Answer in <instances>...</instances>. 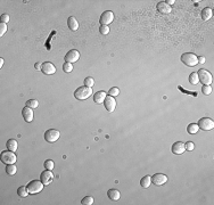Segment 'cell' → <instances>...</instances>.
<instances>
[{
    "label": "cell",
    "mask_w": 214,
    "mask_h": 205,
    "mask_svg": "<svg viewBox=\"0 0 214 205\" xmlns=\"http://www.w3.org/2000/svg\"><path fill=\"white\" fill-rule=\"evenodd\" d=\"M91 95H92V89L89 88V87H85V85H82V87L78 88L75 90V92H74V97L78 100H85V99H88Z\"/></svg>",
    "instance_id": "1"
},
{
    "label": "cell",
    "mask_w": 214,
    "mask_h": 205,
    "mask_svg": "<svg viewBox=\"0 0 214 205\" xmlns=\"http://www.w3.org/2000/svg\"><path fill=\"white\" fill-rule=\"evenodd\" d=\"M181 62H182L186 66L194 67L198 64V56H196L192 53H185L181 56Z\"/></svg>",
    "instance_id": "2"
},
{
    "label": "cell",
    "mask_w": 214,
    "mask_h": 205,
    "mask_svg": "<svg viewBox=\"0 0 214 205\" xmlns=\"http://www.w3.org/2000/svg\"><path fill=\"white\" fill-rule=\"evenodd\" d=\"M197 75H198L199 82H201L204 85H211L212 81H213V76H212V74L208 72L207 69H201L197 72Z\"/></svg>",
    "instance_id": "3"
},
{
    "label": "cell",
    "mask_w": 214,
    "mask_h": 205,
    "mask_svg": "<svg viewBox=\"0 0 214 205\" xmlns=\"http://www.w3.org/2000/svg\"><path fill=\"white\" fill-rule=\"evenodd\" d=\"M0 160H1L3 163L6 164V165H10V164L16 163L17 157H16V155L14 154V151L7 149V151H3V153H1V155H0Z\"/></svg>",
    "instance_id": "4"
},
{
    "label": "cell",
    "mask_w": 214,
    "mask_h": 205,
    "mask_svg": "<svg viewBox=\"0 0 214 205\" xmlns=\"http://www.w3.org/2000/svg\"><path fill=\"white\" fill-rule=\"evenodd\" d=\"M43 186L44 185L42 183L41 180H33V181H31L28 185V189L30 192V194L34 195V194H38V192H40L41 190L43 189Z\"/></svg>",
    "instance_id": "5"
},
{
    "label": "cell",
    "mask_w": 214,
    "mask_h": 205,
    "mask_svg": "<svg viewBox=\"0 0 214 205\" xmlns=\"http://www.w3.org/2000/svg\"><path fill=\"white\" fill-rule=\"evenodd\" d=\"M198 128L201 130H204V131H210L214 128V122L212 119H208V117H203L198 121Z\"/></svg>",
    "instance_id": "6"
},
{
    "label": "cell",
    "mask_w": 214,
    "mask_h": 205,
    "mask_svg": "<svg viewBox=\"0 0 214 205\" xmlns=\"http://www.w3.org/2000/svg\"><path fill=\"white\" fill-rule=\"evenodd\" d=\"M60 137V132L56 129H49L44 132V139L48 142H55L57 141Z\"/></svg>",
    "instance_id": "7"
},
{
    "label": "cell",
    "mask_w": 214,
    "mask_h": 205,
    "mask_svg": "<svg viewBox=\"0 0 214 205\" xmlns=\"http://www.w3.org/2000/svg\"><path fill=\"white\" fill-rule=\"evenodd\" d=\"M114 21V14L112 10H106L104 13L101 14L100 16V19H99V22H100L101 25H107L110 24V23Z\"/></svg>",
    "instance_id": "8"
},
{
    "label": "cell",
    "mask_w": 214,
    "mask_h": 205,
    "mask_svg": "<svg viewBox=\"0 0 214 205\" xmlns=\"http://www.w3.org/2000/svg\"><path fill=\"white\" fill-rule=\"evenodd\" d=\"M104 105H105V108L107 110V112L112 113V112H114L115 108H116V100H115L114 97H112V96H107L104 100Z\"/></svg>",
    "instance_id": "9"
},
{
    "label": "cell",
    "mask_w": 214,
    "mask_h": 205,
    "mask_svg": "<svg viewBox=\"0 0 214 205\" xmlns=\"http://www.w3.org/2000/svg\"><path fill=\"white\" fill-rule=\"evenodd\" d=\"M65 60H66V63H75L78 62L80 58V53L75 49H72V50H69L66 55H65Z\"/></svg>",
    "instance_id": "10"
},
{
    "label": "cell",
    "mask_w": 214,
    "mask_h": 205,
    "mask_svg": "<svg viewBox=\"0 0 214 205\" xmlns=\"http://www.w3.org/2000/svg\"><path fill=\"white\" fill-rule=\"evenodd\" d=\"M151 182L154 183L155 186H162L167 182V177L163 173H156L151 177Z\"/></svg>",
    "instance_id": "11"
},
{
    "label": "cell",
    "mask_w": 214,
    "mask_h": 205,
    "mask_svg": "<svg viewBox=\"0 0 214 205\" xmlns=\"http://www.w3.org/2000/svg\"><path fill=\"white\" fill-rule=\"evenodd\" d=\"M40 180L42 181V183H43L44 186H48V185H50V183L53 182V180H54L53 172H51L50 170L43 171V172L41 173V176H40Z\"/></svg>",
    "instance_id": "12"
},
{
    "label": "cell",
    "mask_w": 214,
    "mask_h": 205,
    "mask_svg": "<svg viewBox=\"0 0 214 205\" xmlns=\"http://www.w3.org/2000/svg\"><path fill=\"white\" fill-rule=\"evenodd\" d=\"M41 71H42L43 74H46V75H53V74L56 73V67H55V65H54L53 63H50V62H46V63L42 64V69H41Z\"/></svg>",
    "instance_id": "13"
},
{
    "label": "cell",
    "mask_w": 214,
    "mask_h": 205,
    "mask_svg": "<svg viewBox=\"0 0 214 205\" xmlns=\"http://www.w3.org/2000/svg\"><path fill=\"white\" fill-rule=\"evenodd\" d=\"M172 153L176 155H181L186 151V147H185V144L182 141H176L172 145V148H171Z\"/></svg>",
    "instance_id": "14"
},
{
    "label": "cell",
    "mask_w": 214,
    "mask_h": 205,
    "mask_svg": "<svg viewBox=\"0 0 214 205\" xmlns=\"http://www.w3.org/2000/svg\"><path fill=\"white\" fill-rule=\"evenodd\" d=\"M156 8H157V10L160 14H170L171 12H172L171 6H169L165 1H160V3L156 5Z\"/></svg>",
    "instance_id": "15"
},
{
    "label": "cell",
    "mask_w": 214,
    "mask_h": 205,
    "mask_svg": "<svg viewBox=\"0 0 214 205\" xmlns=\"http://www.w3.org/2000/svg\"><path fill=\"white\" fill-rule=\"evenodd\" d=\"M22 115L23 117H24V120L26 121V122H32L33 121V117H34V113H33V110L30 107H24L22 110Z\"/></svg>",
    "instance_id": "16"
},
{
    "label": "cell",
    "mask_w": 214,
    "mask_h": 205,
    "mask_svg": "<svg viewBox=\"0 0 214 205\" xmlns=\"http://www.w3.org/2000/svg\"><path fill=\"white\" fill-rule=\"evenodd\" d=\"M212 16H213V12H212V9L210 7H206V8H204V9L201 10V17L203 21H205V22L210 21V19L212 18Z\"/></svg>",
    "instance_id": "17"
},
{
    "label": "cell",
    "mask_w": 214,
    "mask_h": 205,
    "mask_svg": "<svg viewBox=\"0 0 214 205\" xmlns=\"http://www.w3.org/2000/svg\"><path fill=\"white\" fill-rule=\"evenodd\" d=\"M106 97H107V94L105 91H97L94 95V100L97 104H104V100Z\"/></svg>",
    "instance_id": "18"
},
{
    "label": "cell",
    "mask_w": 214,
    "mask_h": 205,
    "mask_svg": "<svg viewBox=\"0 0 214 205\" xmlns=\"http://www.w3.org/2000/svg\"><path fill=\"white\" fill-rule=\"evenodd\" d=\"M67 26H69V30H72V31H76V30L79 28V22L76 21L75 17L71 16V17H69V19H67Z\"/></svg>",
    "instance_id": "19"
},
{
    "label": "cell",
    "mask_w": 214,
    "mask_h": 205,
    "mask_svg": "<svg viewBox=\"0 0 214 205\" xmlns=\"http://www.w3.org/2000/svg\"><path fill=\"white\" fill-rule=\"evenodd\" d=\"M107 195H108V197H110V199H112V201H119L121 197V194L120 192L117 189H110L108 192H107Z\"/></svg>",
    "instance_id": "20"
},
{
    "label": "cell",
    "mask_w": 214,
    "mask_h": 205,
    "mask_svg": "<svg viewBox=\"0 0 214 205\" xmlns=\"http://www.w3.org/2000/svg\"><path fill=\"white\" fill-rule=\"evenodd\" d=\"M6 147L8 151H17V147H18V144H17V140L16 139H9L6 144Z\"/></svg>",
    "instance_id": "21"
},
{
    "label": "cell",
    "mask_w": 214,
    "mask_h": 205,
    "mask_svg": "<svg viewBox=\"0 0 214 205\" xmlns=\"http://www.w3.org/2000/svg\"><path fill=\"white\" fill-rule=\"evenodd\" d=\"M140 185H141L142 188H148V187L151 185V177L150 176H146L140 180Z\"/></svg>",
    "instance_id": "22"
},
{
    "label": "cell",
    "mask_w": 214,
    "mask_h": 205,
    "mask_svg": "<svg viewBox=\"0 0 214 205\" xmlns=\"http://www.w3.org/2000/svg\"><path fill=\"white\" fill-rule=\"evenodd\" d=\"M198 126H197V123H190L188 126H187V131H188L190 135H195V133L198 132Z\"/></svg>",
    "instance_id": "23"
},
{
    "label": "cell",
    "mask_w": 214,
    "mask_h": 205,
    "mask_svg": "<svg viewBox=\"0 0 214 205\" xmlns=\"http://www.w3.org/2000/svg\"><path fill=\"white\" fill-rule=\"evenodd\" d=\"M17 194H18L19 197H23V198H25L26 196L30 194V192H28V186H22V187H19L18 189H17Z\"/></svg>",
    "instance_id": "24"
},
{
    "label": "cell",
    "mask_w": 214,
    "mask_h": 205,
    "mask_svg": "<svg viewBox=\"0 0 214 205\" xmlns=\"http://www.w3.org/2000/svg\"><path fill=\"white\" fill-rule=\"evenodd\" d=\"M199 79H198V75H197V72H192L190 75H189V83L192 85H198Z\"/></svg>",
    "instance_id": "25"
},
{
    "label": "cell",
    "mask_w": 214,
    "mask_h": 205,
    "mask_svg": "<svg viewBox=\"0 0 214 205\" xmlns=\"http://www.w3.org/2000/svg\"><path fill=\"white\" fill-rule=\"evenodd\" d=\"M6 172L8 176H15L16 172H17V167L15 164H10V165H7L6 167Z\"/></svg>",
    "instance_id": "26"
},
{
    "label": "cell",
    "mask_w": 214,
    "mask_h": 205,
    "mask_svg": "<svg viewBox=\"0 0 214 205\" xmlns=\"http://www.w3.org/2000/svg\"><path fill=\"white\" fill-rule=\"evenodd\" d=\"M26 106L32 108V110H34V108H37L39 106V101L35 100V99H30V100L26 101Z\"/></svg>",
    "instance_id": "27"
},
{
    "label": "cell",
    "mask_w": 214,
    "mask_h": 205,
    "mask_svg": "<svg viewBox=\"0 0 214 205\" xmlns=\"http://www.w3.org/2000/svg\"><path fill=\"white\" fill-rule=\"evenodd\" d=\"M81 204L82 205H91V204H94V198H92L91 196H85V197H83V198H82Z\"/></svg>",
    "instance_id": "28"
},
{
    "label": "cell",
    "mask_w": 214,
    "mask_h": 205,
    "mask_svg": "<svg viewBox=\"0 0 214 205\" xmlns=\"http://www.w3.org/2000/svg\"><path fill=\"white\" fill-rule=\"evenodd\" d=\"M84 85L85 87H89V88H92L94 85V80L92 79L91 76H88L84 79Z\"/></svg>",
    "instance_id": "29"
},
{
    "label": "cell",
    "mask_w": 214,
    "mask_h": 205,
    "mask_svg": "<svg viewBox=\"0 0 214 205\" xmlns=\"http://www.w3.org/2000/svg\"><path fill=\"white\" fill-rule=\"evenodd\" d=\"M108 94H110V96H112V97H116V96L120 95V89L116 88V87H113V88L110 89Z\"/></svg>",
    "instance_id": "30"
},
{
    "label": "cell",
    "mask_w": 214,
    "mask_h": 205,
    "mask_svg": "<svg viewBox=\"0 0 214 205\" xmlns=\"http://www.w3.org/2000/svg\"><path fill=\"white\" fill-rule=\"evenodd\" d=\"M44 167H46V170H53L54 167H55V163H54L51 160H47V161L44 162Z\"/></svg>",
    "instance_id": "31"
},
{
    "label": "cell",
    "mask_w": 214,
    "mask_h": 205,
    "mask_svg": "<svg viewBox=\"0 0 214 205\" xmlns=\"http://www.w3.org/2000/svg\"><path fill=\"white\" fill-rule=\"evenodd\" d=\"M201 92L204 94V95L208 96L212 94V87L211 85H203V88H201Z\"/></svg>",
    "instance_id": "32"
},
{
    "label": "cell",
    "mask_w": 214,
    "mask_h": 205,
    "mask_svg": "<svg viewBox=\"0 0 214 205\" xmlns=\"http://www.w3.org/2000/svg\"><path fill=\"white\" fill-rule=\"evenodd\" d=\"M63 71L65 73H71L73 71V65L71 63H65L63 65Z\"/></svg>",
    "instance_id": "33"
},
{
    "label": "cell",
    "mask_w": 214,
    "mask_h": 205,
    "mask_svg": "<svg viewBox=\"0 0 214 205\" xmlns=\"http://www.w3.org/2000/svg\"><path fill=\"white\" fill-rule=\"evenodd\" d=\"M99 32H100L101 34L107 35L108 33H110V28H108L107 25H100V28H99Z\"/></svg>",
    "instance_id": "34"
},
{
    "label": "cell",
    "mask_w": 214,
    "mask_h": 205,
    "mask_svg": "<svg viewBox=\"0 0 214 205\" xmlns=\"http://www.w3.org/2000/svg\"><path fill=\"white\" fill-rule=\"evenodd\" d=\"M185 147H186V151H194L195 149V144L192 141H188V142H186L185 144Z\"/></svg>",
    "instance_id": "35"
},
{
    "label": "cell",
    "mask_w": 214,
    "mask_h": 205,
    "mask_svg": "<svg viewBox=\"0 0 214 205\" xmlns=\"http://www.w3.org/2000/svg\"><path fill=\"white\" fill-rule=\"evenodd\" d=\"M7 31V24L6 23H0V37H3Z\"/></svg>",
    "instance_id": "36"
},
{
    "label": "cell",
    "mask_w": 214,
    "mask_h": 205,
    "mask_svg": "<svg viewBox=\"0 0 214 205\" xmlns=\"http://www.w3.org/2000/svg\"><path fill=\"white\" fill-rule=\"evenodd\" d=\"M1 23H8L9 22V15H7V14H3V15H1Z\"/></svg>",
    "instance_id": "37"
},
{
    "label": "cell",
    "mask_w": 214,
    "mask_h": 205,
    "mask_svg": "<svg viewBox=\"0 0 214 205\" xmlns=\"http://www.w3.org/2000/svg\"><path fill=\"white\" fill-rule=\"evenodd\" d=\"M35 69L41 71V69H42V64H41V63H35Z\"/></svg>",
    "instance_id": "38"
},
{
    "label": "cell",
    "mask_w": 214,
    "mask_h": 205,
    "mask_svg": "<svg viewBox=\"0 0 214 205\" xmlns=\"http://www.w3.org/2000/svg\"><path fill=\"white\" fill-rule=\"evenodd\" d=\"M198 63L199 64H204L205 63V57L204 56H199L198 57Z\"/></svg>",
    "instance_id": "39"
},
{
    "label": "cell",
    "mask_w": 214,
    "mask_h": 205,
    "mask_svg": "<svg viewBox=\"0 0 214 205\" xmlns=\"http://www.w3.org/2000/svg\"><path fill=\"white\" fill-rule=\"evenodd\" d=\"M165 3H166L167 5H169V6H172V5H173V3H176V1H174V0H166Z\"/></svg>",
    "instance_id": "40"
},
{
    "label": "cell",
    "mask_w": 214,
    "mask_h": 205,
    "mask_svg": "<svg viewBox=\"0 0 214 205\" xmlns=\"http://www.w3.org/2000/svg\"><path fill=\"white\" fill-rule=\"evenodd\" d=\"M3 58H0V67H3Z\"/></svg>",
    "instance_id": "41"
}]
</instances>
